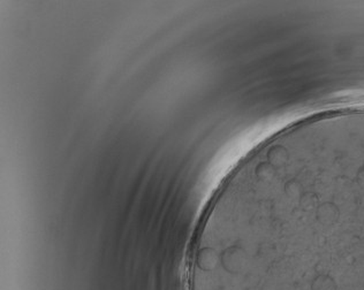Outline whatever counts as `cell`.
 <instances>
[{"label": "cell", "instance_id": "6da1fadb", "mask_svg": "<svg viewBox=\"0 0 364 290\" xmlns=\"http://www.w3.org/2000/svg\"><path fill=\"white\" fill-rule=\"evenodd\" d=\"M313 213H315L317 223H320V226L324 228L336 226L339 223L341 216L340 207L337 203L332 202V201H324V202L320 201Z\"/></svg>", "mask_w": 364, "mask_h": 290}, {"label": "cell", "instance_id": "7a4b0ae2", "mask_svg": "<svg viewBox=\"0 0 364 290\" xmlns=\"http://www.w3.org/2000/svg\"><path fill=\"white\" fill-rule=\"evenodd\" d=\"M310 290H338L337 281L330 274H318L311 281Z\"/></svg>", "mask_w": 364, "mask_h": 290}]
</instances>
